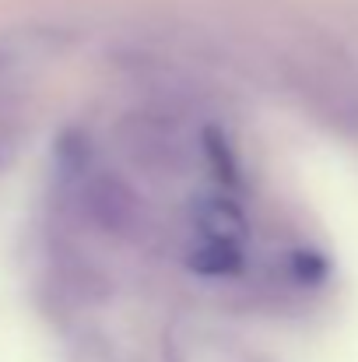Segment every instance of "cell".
Returning <instances> with one entry per match:
<instances>
[{
	"mask_svg": "<svg viewBox=\"0 0 358 362\" xmlns=\"http://www.w3.org/2000/svg\"><path fill=\"white\" fill-rule=\"evenodd\" d=\"M85 211L106 233H137L141 229V197L117 176H95L85 187Z\"/></svg>",
	"mask_w": 358,
	"mask_h": 362,
	"instance_id": "obj_1",
	"label": "cell"
},
{
	"mask_svg": "<svg viewBox=\"0 0 358 362\" xmlns=\"http://www.w3.org/2000/svg\"><path fill=\"white\" fill-rule=\"evenodd\" d=\"M126 151L133 162L148 169H176L179 165V141L165 123L155 120H133L126 130Z\"/></svg>",
	"mask_w": 358,
	"mask_h": 362,
	"instance_id": "obj_2",
	"label": "cell"
}]
</instances>
